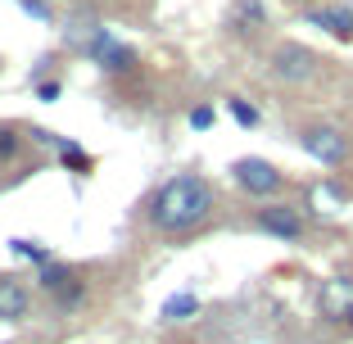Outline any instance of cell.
<instances>
[{"instance_id":"ba28073f","label":"cell","mask_w":353,"mask_h":344,"mask_svg":"<svg viewBox=\"0 0 353 344\" xmlns=\"http://www.w3.org/2000/svg\"><path fill=\"white\" fill-rule=\"evenodd\" d=\"M28 313H32V290L19 281V276L0 272V322H5V326L28 322Z\"/></svg>"},{"instance_id":"9c48e42d","label":"cell","mask_w":353,"mask_h":344,"mask_svg":"<svg viewBox=\"0 0 353 344\" xmlns=\"http://www.w3.org/2000/svg\"><path fill=\"white\" fill-rule=\"evenodd\" d=\"M312 28L331 32L335 41H353V10L349 5H322V10H308Z\"/></svg>"},{"instance_id":"9a60e30c","label":"cell","mask_w":353,"mask_h":344,"mask_svg":"<svg viewBox=\"0 0 353 344\" xmlns=\"http://www.w3.org/2000/svg\"><path fill=\"white\" fill-rule=\"evenodd\" d=\"M186 123L195 127V132H208V127L218 123V109H213V105H195V109H190V118H186Z\"/></svg>"},{"instance_id":"5bb4252c","label":"cell","mask_w":353,"mask_h":344,"mask_svg":"<svg viewBox=\"0 0 353 344\" xmlns=\"http://www.w3.org/2000/svg\"><path fill=\"white\" fill-rule=\"evenodd\" d=\"M23 150V136H19V127H5L0 123V163H10L14 154Z\"/></svg>"},{"instance_id":"44dd1931","label":"cell","mask_w":353,"mask_h":344,"mask_svg":"<svg viewBox=\"0 0 353 344\" xmlns=\"http://www.w3.org/2000/svg\"><path fill=\"white\" fill-rule=\"evenodd\" d=\"M0 344H10V340H0Z\"/></svg>"},{"instance_id":"30bf717a","label":"cell","mask_w":353,"mask_h":344,"mask_svg":"<svg viewBox=\"0 0 353 344\" xmlns=\"http://www.w3.org/2000/svg\"><path fill=\"white\" fill-rule=\"evenodd\" d=\"M195 313H199V294H195V290L168 294V299H163V308H159V317H163V322H190Z\"/></svg>"},{"instance_id":"4fadbf2b","label":"cell","mask_w":353,"mask_h":344,"mask_svg":"<svg viewBox=\"0 0 353 344\" xmlns=\"http://www.w3.org/2000/svg\"><path fill=\"white\" fill-rule=\"evenodd\" d=\"M227 114L236 118V127H245V132H254V127H259V109L245 105V100H227Z\"/></svg>"},{"instance_id":"8992f818","label":"cell","mask_w":353,"mask_h":344,"mask_svg":"<svg viewBox=\"0 0 353 344\" xmlns=\"http://www.w3.org/2000/svg\"><path fill=\"white\" fill-rule=\"evenodd\" d=\"M299 145H303V154H312L322 168H340L344 159H349V136H344L340 127H326V123L303 127Z\"/></svg>"},{"instance_id":"ac0fdd59","label":"cell","mask_w":353,"mask_h":344,"mask_svg":"<svg viewBox=\"0 0 353 344\" xmlns=\"http://www.w3.org/2000/svg\"><path fill=\"white\" fill-rule=\"evenodd\" d=\"M37 100H46V105L59 100V82H41V86H37Z\"/></svg>"},{"instance_id":"6da1fadb","label":"cell","mask_w":353,"mask_h":344,"mask_svg":"<svg viewBox=\"0 0 353 344\" xmlns=\"http://www.w3.org/2000/svg\"><path fill=\"white\" fill-rule=\"evenodd\" d=\"M213 209H218V190H213V181L199 177V172H176V177H168L163 186L150 195V227L159 231V236H190V231H199L208 218H213Z\"/></svg>"},{"instance_id":"e0dca14e","label":"cell","mask_w":353,"mask_h":344,"mask_svg":"<svg viewBox=\"0 0 353 344\" xmlns=\"http://www.w3.org/2000/svg\"><path fill=\"white\" fill-rule=\"evenodd\" d=\"M19 5H23V10L32 14V19H41V23L50 19V5H46V0H19Z\"/></svg>"},{"instance_id":"52a82bcc","label":"cell","mask_w":353,"mask_h":344,"mask_svg":"<svg viewBox=\"0 0 353 344\" xmlns=\"http://www.w3.org/2000/svg\"><path fill=\"white\" fill-rule=\"evenodd\" d=\"M272 73H276V82L285 86H299V82H312L317 77V54L308 50V45H276V54H272Z\"/></svg>"},{"instance_id":"5b68a950","label":"cell","mask_w":353,"mask_h":344,"mask_svg":"<svg viewBox=\"0 0 353 344\" xmlns=\"http://www.w3.org/2000/svg\"><path fill=\"white\" fill-rule=\"evenodd\" d=\"M82 54L95 63V68H104L109 77H123L136 68V50L127 41H118L114 32H104V28H91V37L82 41Z\"/></svg>"},{"instance_id":"d6986e66","label":"cell","mask_w":353,"mask_h":344,"mask_svg":"<svg viewBox=\"0 0 353 344\" xmlns=\"http://www.w3.org/2000/svg\"><path fill=\"white\" fill-rule=\"evenodd\" d=\"M340 322H344V326H353V303H349V308H344V317H340Z\"/></svg>"},{"instance_id":"277c9868","label":"cell","mask_w":353,"mask_h":344,"mask_svg":"<svg viewBox=\"0 0 353 344\" xmlns=\"http://www.w3.org/2000/svg\"><path fill=\"white\" fill-rule=\"evenodd\" d=\"M254 227H259L263 236L281 240V245H299V240L308 236L303 213L294 209V204H281V199H268V204H259V209H254Z\"/></svg>"},{"instance_id":"7c38bea8","label":"cell","mask_w":353,"mask_h":344,"mask_svg":"<svg viewBox=\"0 0 353 344\" xmlns=\"http://www.w3.org/2000/svg\"><path fill=\"white\" fill-rule=\"evenodd\" d=\"M59 159H63V168H77V172H91V168H95V159L86 154L77 141H63V145H59Z\"/></svg>"},{"instance_id":"7a4b0ae2","label":"cell","mask_w":353,"mask_h":344,"mask_svg":"<svg viewBox=\"0 0 353 344\" xmlns=\"http://www.w3.org/2000/svg\"><path fill=\"white\" fill-rule=\"evenodd\" d=\"M37 290L46 294V299L59 308V313H73L77 303L86 299V281H82V272L68 267V263H46V267H37Z\"/></svg>"},{"instance_id":"2e32d148","label":"cell","mask_w":353,"mask_h":344,"mask_svg":"<svg viewBox=\"0 0 353 344\" xmlns=\"http://www.w3.org/2000/svg\"><path fill=\"white\" fill-rule=\"evenodd\" d=\"M236 23H263V5L259 0H240L236 5Z\"/></svg>"},{"instance_id":"ffe728a7","label":"cell","mask_w":353,"mask_h":344,"mask_svg":"<svg viewBox=\"0 0 353 344\" xmlns=\"http://www.w3.org/2000/svg\"><path fill=\"white\" fill-rule=\"evenodd\" d=\"M290 5H308V0H290Z\"/></svg>"},{"instance_id":"3957f363","label":"cell","mask_w":353,"mask_h":344,"mask_svg":"<svg viewBox=\"0 0 353 344\" xmlns=\"http://www.w3.org/2000/svg\"><path fill=\"white\" fill-rule=\"evenodd\" d=\"M231 181H236L245 195L263 199V204H268L272 195H281V190H285V172H281L276 163H268V159H254V154L231 163Z\"/></svg>"},{"instance_id":"8fae6325","label":"cell","mask_w":353,"mask_h":344,"mask_svg":"<svg viewBox=\"0 0 353 344\" xmlns=\"http://www.w3.org/2000/svg\"><path fill=\"white\" fill-rule=\"evenodd\" d=\"M10 254H14V259H23V263H32V267H46V263H54V254L46 250L41 240H28V236H14V240H10Z\"/></svg>"}]
</instances>
